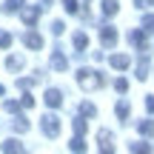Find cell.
Here are the masks:
<instances>
[{
  "instance_id": "obj_1",
  "label": "cell",
  "mask_w": 154,
  "mask_h": 154,
  "mask_svg": "<svg viewBox=\"0 0 154 154\" xmlns=\"http://www.w3.org/2000/svg\"><path fill=\"white\" fill-rule=\"evenodd\" d=\"M77 83H80V88H86V91H94V88L103 86V74L94 72V69H80V72H77Z\"/></svg>"
},
{
  "instance_id": "obj_2",
  "label": "cell",
  "mask_w": 154,
  "mask_h": 154,
  "mask_svg": "<svg viewBox=\"0 0 154 154\" xmlns=\"http://www.w3.org/2000/svg\"><path fill=\"white\" fill-rule=\"evenodd\" d=\"M40 126H43L46 137H57V134H60V117H57V114H46Z\"/></svg>"
},
{
  "instance_id": "obj_3",
  "label": "cell",
  "mask_w": 154,
  "mask_h": 154,
  "mask_svg": "<svg viewBox=\"0 0 154 154\" xmlns=\"http://www.w3.org/2000/svg\"><path fill=\"white\" fill-rule=\"evenodd\" d=\"M100 43H103L106 49L117 46V29L114 26H103V29H100Z\"/></svg>"
},
{
  "instance_id": "obj_4",
  "label": "cell",
  "mask_w": 154,
  "mask_h": 154,
  "mask_svg": "<svg viewBox=\"0 0 154 154\" xmlns=\"http://www.w3.org/2000/svg\"><path fill=\"white\" fill-rule=\"evenodd\" d=\"M43 9H46V6H29V9H23V23H26V26H34Z\"/></svg>"
},
{
  "instance_id": "obj_5",
  "label": "cell",
  "mask_w": 154,
  "mask_h": 154,
  "mask_svg": "<svg viewBox=\"0 0 154 154\" xmlns=\"http://www.w3.org/2000/svg\"><path fill=\"white\" fill-rule=\"evenodd\" d=\"M97 143H100V151H103V154H111V151H114V146H111V131H106V128H103V131H97Z\"/></svg>"
},
{
  "instance_id": "obj_6",
  "label": "cell",
  "mask_w": 154,
  "mask_h": 154,
  "mask_svg": "<svg viewBox=\"0 0 154 154\" xmlns=\"http://www.w3.org/2000/svg\"><path fill=\"white\" fill-rule=\"evenodd\" d=\"M51 69H57V72H66V69H69V60H66V54H63L60 49L51 54Z\"/></svg>"
},
{
  "instance_id": "obj_7",
  "label": "cell",
  "mask_w": 154,
  "mask_h": 154,
  "mask_svg": "<svg viewBox=\"0 0 154 154\" xmlns=\"http://www.w3.org/2000/svg\"><path fill=\"white\" fill-rule=\"evenodd\" d=\"M109 63L117 69V72H123V69L131 66V57H128V54H111V60H109Z\"/></svg>"
},
{
  "instance_id": "obj_8",
  "label": "cell",
  "mask_w": 154,
  "mask_h": 154,
  "mask_svg": "<svg viewBox=\"0 0 154 154\" xmlns=\"http://www.w3.org/2000/svg\"><path fill=\"white\" fill-rule=\"evenodd\" d=\"M23 43H26L29 49H40V46H43V37H40L37 32H26L23 34Z\"/></svg>"
},
{
  "instance_id": "obj_9",
  "label": "cell",
  "mask_w": 154,
  "mask_h": 154,
  "mask_svg": "<svg viewBox=\"0 0 154 154\" xmlns=\"http://www.w3.org/2000/svg\"><path fill=\"white\" fill-rule=\"evenodd\" d=\"M60 103H63V94L57 91V88H49V91H46V106H51V109H57Z\"/></svg>"
},
{
  "instance_id": "obj_10",
  "label": "cell",
  "mask_w": 154,
  "mask_h": 154,
  "mask_svg": "<svg viewBox=\"0 0 154 154\" xmlns=\"http://www.w3.org/2000/svg\"><path fill=\"white\" fill-rule=\"evenodd\" d=\"M0 151L17 154V151H23V143H17V140H3V143H0Z\"/></svg>"
},
{
  "instance_id": "obj_11",
  "label": "cell",
  "mask_w": 154,
  "mask_h": 154,
  "mask_svg": "<svg viewBox=\"0 0 154 154\" xmlns=\"http://www.w3.org/2000/svg\"><path fill=\"white\" fill-rule=\"evenodd\" d=\"M23 6H26V0H6L3 3V14H14V11H20Z\"/></svg>"
},
{
  "instance_id": "obj_12",
  "label": "cell",
  "mask_w": 154,
  "mask_h": 154,
  "mask_svg": "<svg viewBox=\"0 0 154 154\" xmlns=\"http://www.w3.org/2000/svg\"><path fill=\"white\" fill-rule=\"evenodd\" d=\"M117 9H120V3H117V0H103V14H106V17H114Z\"/></svg>"
},
{
  "instance_id": "obj_13",
  "label": "cell",
  "mask_w": 154,
  "mask_h": 154,
  "mask_svg": "<svg viewBox=\"0 0 154 154\" xmlns=\"http://www.w3.org/2000/svg\"><path fill=\"white\" fill-rule=\"evenodd\" d=\"M6 66H9L11 72H20V69H23V57L20 54H11L9 60H6Z\"/></svg>"
},
{
  "instance_id": "obj_14",
  "label": "cell",
  "mask_w": 154,
  "mask_h": 154,
  "mask_svg": "<svg viewBox=\"0 0 154 154\" xmlns=\"http://www.w3.org/2000/svg\"><path fill=\"white\" fill-rule=\"evenodd\" d=\"M128 40H131L137 49H143V51H146V37H143V32H131V34H128Z\"/></svg>"
},
{
  "instance_id": "obj_15",
  "label": "cell",
  "mask_w": 154,
  "mask_h": 154,
  "mask_svg": "<svg viewBox=\"0 0 154 154\" xmlns=\"http://www.w3.org/2000/svg\"><path fill=\"white\" fill-rule=\"evenodd\" d=\"M140 134H143V137H154V120H143L140 123Z\"/></svg>"
},
{
  "instance_id": "obj_16",
  "label": "cell",
  "mask_w": 154,
  "mask_h": 154,
  "mask_svg": "<svg viewBox=\"0 0 154 154\" xmlns=\"http://www.w3.org/2000/svg\"><path fill=\"white\" fill-rule=\"evenodd\" d=\"M86 46H88V37H86L83 32H77V34H74V49H77V51H83Z\"/></svg>"
},
{
  "instance_id": "obj_17",
  "label": "cell",
  "mask_w": 154,
  "mask_h": 154,
  "mask_svg": "<svg viewBox=\"0 0 154 154\" xmlns=\"http://www.w3.org/2000/svg\"><path fill=\"white\" fill-rule=\"evenodd\" d=\"M69 149L72 151H86V143H83V134H77V137L69 143Z\"/></svg>"
},
{
  "instance_id": "obj_18",
  "label": "cell",
  "mask_w": 154,
  "mask_h": 154,
  "mask_svg": "<svg viewBox=\"0 0 154 154\" xmlns=\"http://www.w3.org/2000/svg\"><path fill=\"white\" fill-rule=\"evenodd\" d=\"M128 111H131V109H128V103H126V100H120V103H117V117H120V120H126Z\"/></svg>"
},
{
  "instance_id": "obj_19",
  "label": "cell",
  "mask_w": 154,
  "mask_h": 154,
  "mask_svg": "<svg viewBox=\"0 0 154 154\" xmlns=\"http://www.w3.org/2000/svg\"><path fill=\"white\" fill-rule=\"evenodd\" d=\"M72 126H74V134H86V120H83V117H74Z\"/></svg>"
},
{
  "instance_id": "obj_20",
  "label": "cell",
  "mask_w": 154,
  "mask_h": 154,
  "mask_svg": "<svg viewBox=\"0 0 154 154\" xmlns=\"http://www.w3.org/2000/svg\"><path fill=\"white\" fill-rule=\"evenodd\" d=\"M63 9H66L69 14H77V11H80V6H77V0H63Z\"/></svg>"
},
{
  "instance_id": "obj_21",
  "label": "cell",
  "mask_w": 154,
  "mask_h": 154,
  "mask_svg": "<svg viewBox=\"0 0 154 154\" xmlns=\"http://www.w3.org/2000/svg\"><path fill=\"white\" fill-rule=\"evenodd\" d=\"M137 77H140V80H146V77H149V63H146V57L140 60V66H137Z\"/></svg>"
},
{
  "instance_id": "obj_22",
  "label": "cell",
  "mask_w": 154,
  "mask_h": 154,
  "mask_svg": "<svg viewBox=\"0 0 154 154\" xmlns=\"http://www.w3.org/2000/svg\"><path fill=\"white\" fill-rule=\"evenodd\" d=\"M3 109L9 111V114H14V111H20V103H17V100H6V103H3Z\"/></svg>"
},
{
  "instance_id": "obj_23",
  "label": "cell",
  "mask_w": 154,
  "mask_h": 154,
  "mask_svg": "<svg viewBox=\"0 0 154 154\" xmlns=\"http://www.w3.org/2000/svg\"><path fill=\"white\" fill-rule=\"evenodd\" d=\"M14 131H29V120L26 117H17L14 120Z\"/></svg>"
},
{
  "instance_id": "obj_24",
  "label": "cell",
  "mask_w": 154,
  "mask_h": 154,
  "mask_svg": "<svg viewBox=\"0 0 154 154\" xmlns=\"http://www.w3.org/2000/svg\"><path fill=\"white\" fill-rule=\"evenodd\" d=\"M128 149H131L134 154H137V151L143 154V151H151V146H149V143H131V146H128Z\"/></svg>"
},
{
  "instance_id": "obj_25",
  "label": "cell",
  "mask_w": 154,
  "mask_h": 154,
  "mask_svg": "<svg viewBox=\"0 0 154 154\" xmlns=\"http://www.w3.org/2000/svg\"><path fill=\"white\" fill-rule=\"evenodd\" d=\"M11 46V34L9 32H0V49H9Z\"/></svg>"
},
{
  "instance_id": "obj_26",
  "label": "cell",
  "mask_w": 154,
  "mask_h": 154,
  "mask_svg": "<svg viewBox=\"0 0 154 154\" xmlns=\"http://www.w3.org/2000/svg\"><path fill=\"white\" fill-rule=\"evenodd\" d=\"M114 88H117V91H128V80H123V77H117V80H114Z\"/></svg>"
},
{
  "instance_id": "obj_27",
  "label": "cell",
  "mask_w": 154,
  "mask_h": 154,
  "mask_svg": "<svg viewBox=\"0 0 154 154\" xmlns=\"http://www.w3.org/2000/svg\"><path fill=\"white\" fill-rule=\"evenodd\" d=\"M143 29H146V32H154V14H146L143 17Z\"/></svg>"
},
{
  "instance_id": "obj_28",
  "label": "cell",
  "mask_w": 154,
  "mask_h": 154,
  "mask_svg": "<svg viewBox=\"0 0 154 154\" xmlns=\"http://www.w3.org/2000/svg\"><path fill=\"white\" fill-rule=\"evenodd\" d=\"M20 106H23V109H32V106H34V97H32V94H23V97H20Z\"/></svg>"
},
{
  "instance_id": "obj_29",
  "label": "cell",
  "mask_w": 154,
  "mask_h": 154,
  "mask_svg": "<svg viewBox=\"0 0 154 154\" xmlns=\"http://www.w3.org/2000/svg\"><path fill=\"white\" fill-rule=\"evenodd\" d=\"M63 32H66L63 20H54V23H51V34H63Z\"/></svg>"
},
{
  "instance_id": "obj_30",
  "label": "cell",
  "mask_w": 154,
  "mask_h": 154,
  "mask_svg": "<svg viewBox=\"0 0 154 154\" xmlns=\"http://www.w3.org/2000/svg\"><path fill=\"white\" fill-rule=\"evenodd\" d=\"M80 111H83L86 117H94V111H97V109H94L91 103H83V106H80Z\"/></svg>"
},
{
  "instance_id": "obj_31",
  "label": "cell",
  "mask_w": 154,
  "mask_h": 154,
  "mask_svg": "<svg viewBox=\"0 0 154 154\" xmlns=\"http://www.w3.org/2000/svg\"><path fill=\"white\" fill-rule=\"evenodd\" d=\"M146 109H149L151 114H154V97H149V100H146Z\"/></svg>"
},
{
  "instance_id": "obj_32",
  "label": "cell",
  "mask_w": 154,
  "mask_h": 154,
  "mask_svg": "<svg viewBox=\"0 0 154 154\" xmlns=\"http://www.w3.org/2000/svg\"><path fill=\"white\" fill-rule=\"evenodd\" d=\"M146 3H149V0H134V6H137V9H143Z\"/></svg>"
},
{
  "instance_id": "obj_33",
  "label": "cell",
  "mask_w": 154,
  "mask_h": 154,
  "mask_svg": "<svg viewBox=\"0 0 154 154\" xmlns=\"http://www.w3.org/2000/svg\"><path fill=\"white\" fill-rule=\"evenodd\" d=\"M3 94H6V88H3V86H0V97H3Z\"/></svg>"
},
{
  "instance_id": "obj_34",
  "label": "cell",
  "mask_w": 154,
  "mask_h": 154,
  "mask_svg": "<svg viewBox=\"0 0 154 154\" xmlns=\"http://www.w3.org/2000/svg\"><path fill=\"white\" fill-rule=\"evenodd\" d=\"M49 3H51V0H46V6H49Z\"/></svg>"
},
{
  "instance_id": "obj_35",
  "label": "cell",
  "mask_w": 154,
  "mask_h": 154,
  "mask_svg": "<svg viewBox=\"0 0 154 154\" xmlns=\"http://www.w3.org/2000/svg\"><path fill=\"white\" fill-rule=\"evenodd\" d=\"M149 3H151V6H154V0H149Z\"/></svg>"
}]
</instances>
